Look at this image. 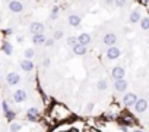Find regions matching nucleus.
Wrapping results in <instances>:
<instances>
[{
    "instance_id": "34",
    "label": "nucleus",
    "mask_w": 149,
    "mask_h": 132,
    "mask_svg": "<svg viewBox=\"0 0 149 132\" xmlns=\"http://www.w3.org/2000/svg\"><path fill=\"white\" fill-rule=\"evenodd\" d=\"M102 3L105 6H114V0H102Z\"/></svg>"
},
{
    "instance_id": "16",
    "label": "nucleus",
    "mask_w": 149,
    "mask_h": 132,
    "mask_svg": "<svg viewBox=\"0 0 149 132\" xmlns=\"http://www.w3.org/2000/svg\"><path fill=\"white\" fill-rule=\"evenodd\" d=\"M45 40H47L45 34H35V35H32V37H31V43H32V46H34V47L44 46Z\"/></svg>"
},
{
    "instance_id": "14",
    "label": "nucleus",
    "mask_w": 149,
    "mask_h": 132,
    "mask_svg": "<svg viewBox=\"0 0 149 132\" xmlns=\"http://www.w3.org/2000/svg\"><path fill=\"white\" fill-rule=\"evenodd\" d=\"M148 100L146 98H139L137 100V103L134 104V107H133V110H134V113H137V114H142V113H145L146 110H148Z\"/></svg>"
},
{
    "instance_id": "26",
    "label": "nucleus",
    "mask_w": 149,
    "mask_h": 132,
    "mask_svg": "<svg viewBox=\"0 0 149 132\" xmlns=\"http://www.w3.org/2000/svg\"><path fill=\"white\" fill-rule=\"evenodd\" d=\"M64 37V31L61 29V28H57V29H54V32H53V38L57 41V40H61Z\"/></svg>"
},
{
    "instance_id": "1",
    "label": "nucleus",
    "mask_w": 149,
    "mask_h": 132,
    "mask_svg": "<svg viewBox=\"0 0 149 132\" xmlns=\"http://www.w3.org/2000/svg\"><path fill=\"white\" fill-rule=\"evenodd\" d=\"M50 116L56 122H66V120L70 119L72 113H70V110L64 104H61V103H53V106L50 109Z\"/></svg>"
},
{
    "instance_id": "27",
    "label": "nucleus",
    "mask_w": 149,
    "mask_h": 132,
    "mask_svg": "<svg viewBox=\"0 0 149 132\" xmlns=\"http://www.w3.org/2000/svg\"><path fill=\"white\" fill-rule=\"evenodd\" d=\"M5 117H6V120H8V122H10V123H12V122H15V117H16V112L10 109V110H9L8 113H5Z\"/></svg>"
},
{
    "instance_id": "43",
    "label": "nucleus",
    "mask_w": 149,
    "mask_h": 132,
    "mask_svg": "<svg viewBox=\"0 0 149 132\" xmlns=\"http://www.w3.org/2000/svg\"><path fill=\"white\" fill-rule=\"evenodd\" d=\"M148 3H149V0H148Z\"/></svg>"
},
{
    "instance_id": "10",
    "label": "nucleus",
    "mask_w": 149,
    "mask_h": 132,
    "mask_svg": "<svg viewBox=\"0 0 149 132\" xmlns=\"http://www.w3.org/2000/svg\"><path fill=\"white\" fill-rule=\"evenodd\" d=\"M126 77V69L123 68V66H114V68L111 69V78L113 81H118V79H124Z\"/></svg>"
},
{
    "instance_id": "30",
    "label": "nucleus",
    "mask_w": 149,
    "mask_h": 132,
    "mask_svg": "<svg viewBox=\"0 0 149 132\" xmlns=\"http://www.w3.org/2000/svg\"><path fill=\"white\" fill-rule=\"evenodd\" d=\"M41 66H42L44 69L50 68V66H51V59H50V57H44V59H42V62H41Z\"/></svg>"
},
{
    "instance_id": "29",
    "label": "nucleus",
    "mask_w": 149,
    "mask_h": 132,
    "mask_svg": "<svg viewBox=\"0 0 149 132\" xmlns=\"http://www.w3.org/2000/svg\"><path fill=\"white\" fill-rule=\"evenodd\" d=\"M54 43H56V40H54L53 37H47V40H45V43H44V47H45V48H50V47L54 46Z\"/></svg>"
},
{
    "instance_id": "11",
    "label": "nucleus",
    "mask_w": 149,
    "mask_h": 132,
    "mask_svg": "<svg viewBox=\"0 0 149 132\" xmlns=\"http://www.w3.org/2000/svg\"><path fill=\"white\" fill-rule=\"evenodd\" d=\"M67 24L72 27V28H78V27H81V24H82V16L81 15H78V13H70V15H67Z\"/></svg>"
},
{
    "instance_id": "37",
    "label": "nucleus",
    "mask_w": 149,
    "mask_h": 132,
    "mask_svg": "<svg viewBox=\"0 0 149 132\" xmlns=\"http://www.w3.org/2000/svg\"><path fill=\"white\" fill-rule=\"evenodd\" d=\"M67 132H81V131H79L78 128H74V126H73V128H70V129H69Z\"/></svg>"
},
{
    "instance_id": "28",
    "label": "nucleus",
    "mask_w": 149,
    "mask_h": 132,
    "mask_svg": "<svg viewBox=\"0 0 149 132\" xmlns=\"http://www.w3.org/2000/svg\"><path fill=\"white\" fill-rule=\"evenodd\" d=\"M114 6L117 9H123L127 6V0H114Z\"/></svg>"
},
{
    "instance_id": "41",
    "label": "nucleus",
    "mask_w": 149,
    "mask_h": 132,
    "mask_svg": "<svg viewBox=\"0 0 149 132\" xmlns=\"http://www.w3.org/2000/svg\"><path fill=\"white\" fill-rule=\"evenodd\" d=\"M25 2H32V0H25Z\"/></svg>"
},
{
    "instance_id": "32",
    "label": "nucleus",
    "mask_w": 149,
    "mask_h": 132,
    "mask_svg": "<svg viewBox=\"0 0 149 132\" xmlns=\"http://www.w3.org/2000/svg\"><path fill=\"white\" fill-rule=\"evenodd\" d=\"M2 109H3V113H8V112L10 110V107H9V103H8L6 100H3V101H2Z\"/></svg>"
},
{
    "instance_id": "23",
    "label": "nucleus",
    "mask_w": 149,
    "mask_h": 132,
    "mask_svg": "<svg viewBox=\"0 0 149 132\" xmlns=\"http://www.w3.org/2000/svg\"><path fill=\"white\" fill-rule=\"evenodd\" d=\"M35 48H32V47H28V48H25V51H24V59H28V60H32L34 57H35Z\"/></svg>"
},
{
    "instance_id": "35",
    "label": "nucleus",
    "mask_w": 149,
    "mask_h": 132,
    "mask_svg": "<svg viewBox=\"0 0 149 132\" xmlns=\"http://www.w3.org/2000/svg\"><path fill=\"white\" fill-rule=\"evenodd\" d=\"M16 41H18L19 44H22V43L25 41V37H24V35H16Z\"/></svg>"
},
{
    "instance_id": "44",
    "label": "nucleus",
    "mask_w": 149,
    "mask_h": 132,
    "mask_svg": "<svg viewBox=\"0 0 149 132\" xmlns=\"http://www.w3.org/2000/svg\"><path fill=\"white\" fill-rule=\"evenodd\" d=\"M40 132H41V131H40Z\"/></svg>"
},
{
    "instance_id": "20",
    "label": "nucleus",
    "mask_w": 149,
    "mask_h": 132,
    "mask_svg": "<svg viewBox=\"0 0 149 132\" xmlns=\"http://www.w3.org/2000/svg\"><path fill=\"white\" fill-rule=\"evenodd\" d=\"M58 16H60V8L58 6H53L51 11H50V15H48V21L54 22V21L58 19Z\"/></svg>"
},
{
    "instance_id": "7",
    "label": "nucleus",
    "mask_w": 149,
    "mask_h": 132,
    "mask_svg": "<svg viewBox=\"0 0 149 132\" xmlns=\"http://www.w3.org/2000/svg\"><path fill=\"white\" fill-rule=\"evenodd\" d=\"M12 98H13L15 103L22 104V103H25V101L28 100V93H26V90H24V88H18V90H15Z\"/></svg>"
},
{
    "instance_id": "24",
    "label": "nucleus",
    "mask_w": 149,
    "mask_h": 132,
    "mask_svg": "<svg viewBox=\"0 0 149 132\" xmlns=\"http://www.w3.org/2000/svg\"><path fill=\"white\" fill-rule=\"evenodd\" d=\"M139 25H140L142 31H149V16H142Z\"/></svg>"
},
{
    "instance_id": "25",
    "label": "nucleus",
    "mask_w": 149,
    "mask_h": 132,
    "mask_svg": "<svg viewBox=\"0 0 149 132\" xmlns=\"http://www.w3.org/2000/svg\"><path fill=\"white\" fill-rule=\"evenodd\" d=\"M22 128H24L22 123H19V122H12V123L9 125V132H19Z\"/></svg>"
},
{
    "instance_id": "17",
    "label": "nucleus",
    "mask_w": 149,
    "mask_h": 132,
    "mask_svg": "<svg viewBox=\"0 0 149 132\" xmlns=\"http://www.w3.org/2000/svg\"><path fill=\"white\" fill-rule=\"evenodd\" d=\"M91 41H92V37H91V34L89 32H82V34H79V37H78V43L79 44H82V46H89L91 44Z\"/></svg>"
},
{
    "instance_id": "8",
    "label": "nucleus",
    "mask_w": 149,
    "mask_h": 132,
    "mask_svg": "<svg viewBox=\"0 0 149 132\" xmlns=\"http://www.w3.org/2000/svg\"><path fill=\"white\" fill-rule=\"evenodd\" d=\"M21 81H22V77L18 74V72H9L8 75H6V84L9 85V87H16L18 84H21Z\"/></svg>"
},
{
    "instance_id": "19",
    "label": "nucleus",
    "mask_w": 149,
    "mask_h": 132,
    "mask_svg": "<svg viewBox=\"0 0 149 132\" xmlns=\"http://www.w3.org/2000/svg\"><path fill=\"white\" fill-rule=\"evenodd\" d=\"M2 51H3L5 54H8V56H12V54H13V46H12V43L8 41V40H5V41L2 43Z\"/></svg>"
},
{
    "instance_id": "9",
    "label": "nucleus",
    "mask_w": 149,
    "mask_h": 132,
    "mask_svg": "<svg viewBox=\"0 0 149 132\" xmlns=\"http://www.w3.org/2000/svg\"><path fill=\"white\" fill-rule=\"evenodd\" d=\"M40 116H41V112H40L38 107H29L26 110V114H25V117H26L28 122H38L40 120Z\"/></svg>"
},
{
    "instance_id": "33",
    "label": "nucleus",
    "mask_w": 149,
    "mask_h": 132,
    "mask_svg": "<svg viewBox=\"0 0 149 132\" xmlns=\"http://www.w3.org/2000/svg\"><path fill=\"white\" fill-rule=\"evenodd\" d=\"M118 129H120L121 132H130L129 126H127V125H124V123H118Z\"/></svg>"
},
{
    "instance_id": "42",
    "label": "nucleus",
    "mask_w": 149,
    "mask_h": 132,
    "mask_svg": "<svg viewBox=\"0 0 149 132\" xmlns=\"http://www.w3.org/2000/svg\"><path fill=\"white\" fill-rule=\"evenodd\" d=\"M0 132H5V131H0Z\"/></svg>"
},
{
    "instance_id": "4",
    "label": "nucleus",
    "mask_w": 149,
    "mask_h": 132,
    "mask_svg": "<svg viewBox=\"0 0 149 132\" xmlns=\"http://www.w3.org/2000/svg\"><path fill=\"white\" fill-rule=\"evenodd\" d=\"M137 95L134 94V93H126L124 95H123V98H121V101H123V106L124 107H127V109H130V107H134V104L137 103Z\"/></svg>"
},
{
    "instance_id": "40",
    "label": "nucleus",
    "mask_w": 149,
    "mask_h": 132,
    "mask_svg": "<svg viewBox=\"0 0 149 132\" xmlns=\"http://www.w3.org/2000/svg\"><path fill=\"white\" fill-rule=\"evenodd\" d=\"M88 3H94V2H97V0H86Z\"/></svg>"
},
{
    "instance_id": "2",
    "label": "nucleus",
    "mask_w": 149,
    "mask_h": 132,
    "mask_svg": "<svg viewBox=\"0 0 149 132\" xmlns=\"http://www.w3.org/2000/svg\"><path fill=\"white\" fill-rule=\"evenodd\" d=\"M8 9L10 13H15V15H19V13H24L25 12V5L21 0H10L8 3Z\"/></svg>"
},
{
    "instance_id": "15",
    "label": "nucleus",
    "mask_w": 149,
    "mask_h": 132,
    "mask_svg": "<svg viewBox=\"0 0 149 132\" xmlns=\"http://www.w3.org/2000/svg\"><path fill=\"white\" fill-rule=\"evenodd\" d=\"M113 88L116 93H126V90L129 88V82L126 79H118V81H113Z\"/></svg>"
},
{
    "instance_id": "36",
    "label": "nucleus",
    "mask_w": 149,
    "mask_h": 132,
    "mask_svg": "<svg viewBox=\"0 0 149 132\" xmlns=\"http://www.w3.org/2000/svg\"><path fill=\"white\" fill-rule=\"evenodd\" d=\"M85 132H100V131H97L95 128H86V131Z\"/></svg>"
},
{
    "instance_id": "3",
    "label": "nucleus",
    "mask_w": 149,
    "mask_h": 132,
    "mask_svg": "<svg viewBox=\"0 0 149 132\" xmlns=\"http://www.w3.org/2000/svg\"><path fill=\"white\" fill-rule=\"evenodd\" d=\"M140 19H142V8H140V6H136V8H133L132 12L129 13L127 21H129L130 25H137V24L140 22Z\"/></svg>"
},
{
    "instance_id": "31",
    "label": "nucleus",
    "mask_w": 149,
    "mask_h": 132,
    "mask_svg": "<svg viewBox=\"0 0 149 132\" xmlns=\"http://www.w3.org/2000/svg\"><path fill=\"white\" fill-rule=\"evenodd\" d=\"M94 107H95V103H94V101H89V103L86 104V107H85V113H86V114H91L92 110H94Z\"/></svg>"
},
{
    "instance_id": "13",
    "label": "nucleus",
    "mask_w": 149,
    "mask_h": 132,
    "mask_svg": "<svg viewBox=\"0 0 149 132\" xmlns=\"http://www.w3.org/2000/svg\"><path fill=\"white\" fill-rule=\"evenodd\" d=\"M19 66H21V69H22L24 72H26V74H29V72H32V71L35 69V63H34V60H28V59H22V60H19Z\"/></svg>"
},
{
    "instance_id": "18",
    "label": "nucleus",
    "mask_w": 149,
    "mask_h": 132,
    "mask_svg": "<svg viewBox=\"0 0 149 132\" xmlns=\"http://www.w3.org/2000/svg\"><path fill=\"white\" fill-rule=\"evenodd\" d=\"M72 51H73V54L74 56H85L86 53H88V47L86 46H82V44H76L73 48H72Z\"/></svg>"
},
{
    "instance_id": "12",
    "label": "nucleus",
    "mask_w": 149,
    "mask_h": 132,
    "mask_svg": "<svg viewBox=\"0 0 149 132\" xmlns=\"http://www.w3.org/2000/svg\"><path fill=\"white\" fill-rule=\"evenodd\" d=\"M120 56H121V50H120L117 46L108 47L107 51H105V59H107V60H114V59H118Z\"/></svg>"
},
{
    "instance_id": "39",
    "label": "nucleus",
    "mask_w": 149,
    "mask_h": 132,
    "mask_svg": "<svg viewBox=\"0 0 149 132\" xmlns=\"http://www.w3.org/2000/svg\"><path fill=\"white\" fill-rule=\"evenodd\" d=\"M133 132H145V131H143V129H134Z\"/></svg>"
},
{
    "instance_id": "38",
    "label": "nucleus",
    "mask_w": 149,
    "mask_h": 132,
    "mask_svg": "<svg viewBox=\"0 0 149 132\" xmlns=\"http://www.w3.org/2000/svg\"><path fill=\"white\" fill-rule=\"evenodd\" d=\"M3 19H5V16H3V12H2V11H0V24H2V22H3Z\"/></svg>"
},
{
    "instance_id": "22",
    "label": "nucleus",
    "mask_w": 149,
    "mask_h": 132,
    "mask_svg": "<svg viewBox=\"0 0 149 132\" xmlns=\"http://www.w3.org/2000/svg\"><path fill=\"white\" fill-rule=\"evenodd\" d=\"M76 44H78V37H76V35H69V37L66 38V47L73 48Z\"/></svg>"
},
{
    "instance_id": "6",
    "label": "nucleus",
    "mask_w": 149,
    "mask_h": 132,
    "mask_svg": "<svg viewBox=\"0 0 149 132\" xmlns=\"http://www.w3.org/2000/svg\"><path fill=\"white\" fill-rule=\"evenodd\" d=\"M117 41H118L117 34H116V32H111V31H110V32H105L104 37H102V44L107 46V47H113V46H116Z\"/></svg>"
},
{
    "instance_id": "21",
    "label": "nucleus",
    "mask_w": 149,
    "mask_h": 132,
    "mask_svg": "<svg viewBox=\"0 0 149 132\" xmlns=\"http://www.w3.org/2000/svg\"><path fill=\"white\" fill-rule=\"evenodd\" d=\"M97 90H98L100 93H104V91L108 90V82H107L105 78H101V79L97 81Z\"/></svg>"
},
{
    "instance_id": "5",
    "label": "nucleus",
    "mask_w": 149,
    "mask_h": 132,
    "mask_svg": "<svg viewBox=\"0 0 149 132\" xmlns=\"http://www.w3.org/2000/svg\"><path fill=\"white\" fill-rule=\"evenodd\" d=\"M28 31L31 32V35H35V34H44L45 31V25L40 21H34L28 25Z\"/></svg>"
}]
</instances>
